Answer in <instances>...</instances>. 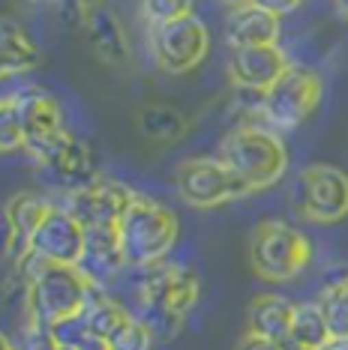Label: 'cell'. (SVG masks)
I'll list each match as a JSON object with an SVG mask.
<instances>
[{
  "label": "cell",
  "instance_id": "4dcf8cb0",
  "mask_svg": "<svg viewBox=\"0 0 348 350\" xmlns=\"http://www.w3.org/2000/svg\"><path fill=\"white\" fill-rule=\"evenodd\" d=\"M252 6H258V10L279 18V15H286V12H295L300 6V0H252Z\"/></svg>",
  "mask_w": 348,
  "mask_h": 350
},
{
  "label": "cell",
  "instance_id": "8992f818",
  "mask_svg": "<svg viewBox=\"0 0 348 350\" xmlns=\"http://www.w3.org/2000/svg\"><path fill=\"white\" fill-rule=\"evenodd\" d=\"M177 195L189 206H219L252 195V189L228 168L223 159H186L174 168Z\"/></svg>",
  "mask_w": 348,
  "mask_h": 350
},
{
  "label": "cell",
  "instance_id": "44dd1931",
  "mask_svg": "<svg viewBox=\"0 0 348 350\" xmlns=\"http://www.w3.org/2000/svg\"><path fill=\"white\" fill-rule=\"evenodd\" d=\"M138 129L147 135L150 141H162V144H171V141H180L189 132V117L180 108L165 105V102H150V105H141L136 114Z\"/></svg>",
  "mask_w": 348,
  "mask_h": 350
},
{
  "label": "cell",
  "instance_id": "4316f807",
  "mask_svg": "<svg viewBox=\"0 0 348 350\" xmlns=\"http://www.w3.org/2000/svg\"><path fill=\"white\" fill-rule=\"evenodd\" d=\"M153 338L156 336L150 332V326L145 321L129 317V321L108 338V350H150L153 347Z\"/></svg>",
  "mask_w": 348,
  "mask_h": 350
},
{
  "label": "cell",
  "instance_id": "d6a6232c",
  "mask_svg": "<svg viewBox=\"0 0 348 350\" xmlns=\"http://www.w3.org/2000/svg\"><path fill=\"white\" fill-rule=\"evenodd\" d=\"M219 3H225L228 10H240V6H249L252 0H219Z\"/></svg>",
  "mask_w": 348,
  "mask_h": 350
},
{
  "label": "cell",
  "instance_id": "5bb4252c",
  "mask_svg": "<svg viewBox=\"0 0 348 350\" xmlns=\"http://www.w3.org/2000/svg\"><path fill=\"white\" fill-rule=\"evenodd\" d=\"M126 254L121 243V228H87L84 254L78 260V269L90 278L93 288H105L123 273Z\"/></svg>",
  "mask_w": 348,
  "mask_h": 350
},
{
  "label": "cell",
  "instance_id": "cb8c5ba5",
  "mask_svg": "<svg viewBox=\"0 0 348 350\" xmlns=\"http://www.w3.org/2000/svg\"><path fill=\"white\" fill-rule=\"evenodd\" d=\"M319 306L324 312V321L330 326L334 341H348V275H343L339 282L321 291Z\"/></svg>",
  "mask_w": 348,
  "mask_h": 350
},
{
  "label": "cell",
  "instance_id": "e575fe53",
  "mask_svg": "<svg viewBox=\"0 0 348 350\" xmlns=\"http://www.w3.org/2000/svg\"><path fill=\"white\" fill-rule=\"evenodd\" d=\"M324 350H348V341H330Z\"/></svg>",
  "mask_w": 348,
  "mask_h": 350
},
{
  "label": "cell",
  "instance_id": "74e56055",
  "mask_svg": "<svg viewBox=\"0 0 348 350\" xmlns=\"http://www.w3.org/2000/svg\"><path fill=\"white\" fill-rule=\"evenodd\" d=\"M60 350H69V347H60Z\"/></svg>",
  "mask_w": 348,
  "mask_h": 350
},
{
  "label": "cell",
  "instance_id": "484cf974",
  "mask_svg": "<svg viewBox=\"0 0 348 350\" xmlns=\"http://www.w3.org/2000/svg\"><path fill=\"white\" fill-rule=\"evenodd\" d=\"M192 15V0H141V18L150 27H162Z\"/></svg>",
  "mask_w": 348,
  "mask_h": 350
},
{
  "label": "cell",
  "instance_id": "6da1fadb",
  "mask_svg": "<svg viewBox=\"0 0 348 350\" xmlns=\"http://www.w3.org/2000/svg\"><path fill=\"white\" fill-rule=\"evenodd\" d=\"M199 299V275L184 267H150L138 282V306L156 338H171Z\"/></svg>",
  "mask_w": 348,
  "mask_h": 350
},
{
  "label": "cell",
  "instance_id": "d4e9b609",
  "mask_svg": "<svg viewBox=\"0 0 348 350\" xmlns=\"http://www.w3.org/2000/svg\"><path fill=\"white\" fill-rule=\"evenodd\" d=\"M51 332H54V338H58L60 347H69V350H108V341L93 336L90 326H87V321H84V314L54 323Z\"/></svg>",
  "mask_w": 348,
  "mask_h": 350
},
{
  "label": "cell",
  "instance_id": "ffe728a7",
  "mask_svg": "<svg viewBox=\"0 0 348 350\" xmlns=\"http://www.w3.org/2000/svg\"><path fill=\"white\" fill-rule=\"evenodd\" d=\"M39 63L36 42L25 33V27L12 18H3V36H0V72L3 78L30 72Z\"/></svg>",
  "mask_w": 348,
  "mask_h": 350
},
{
  "label": "cell",
  "instance_id": "9c48e42d",
  "mask_svg": "<svg viewBox=\"0 0 348 350\" xmlns=\"http://www.w3.org/2000/svg\"><path fill=\"white\" fill-rule=\"evenodd\" d=\"M15 108H18L21 132H25V150L34 153L36 162H49V156L66 141V126H63V111L51 93L39 87H25L12 93Z\"/></svg>",
  "mask_w": 348,
  "mask_h": 350
},
{
  "label": "cell",
  "instance_id": "277c9868",
  "mask_svg": "<svg viewBox=\"0 0 348 350\" xmlns=\"http://www.w3.org/2000/svg\"><path fill=\"white\" fill-rule=\"evenodd\" d=\"M93 284L78 267H63L49 264L34 282L27 284V308H30V323L39 326H54L60 321L84 314L90 306Z\"/></svg>",
  "mask_w": 348,
  "mask_h": 350
},
{
  "label": "cell",
  "instance_id": "d6986e66",
  "mask_svg": "<svg viewBox=\"0 0 348 350\" xmlns=\"http://www.w3.org/2000/svg\"><path fill=\"white\" fill-rule=\"evenodd\" d=\"M45 168H49L54 177L63 183V186L73 189V192H75V189L90 186L93 180H99L97 177V162H93L90 147H87L84 141L73 138V135H66V141H63V144L49 156Z\"/></svg>",
  "mask_w": 348,
  "mask_h": 350
},
{
  "label": "cell",
  "instance_id": "5b68a950",
  "mask_svg": "<svg viewBox=\"0 0 348 350\" xmlns=\"http://www.w3.org/2000/svg\"><path fill=\"white\" fill-rule=\"evenodd\" d=\"M312 258V245L297 228L279 219H264L249 234V267L264 282H288Z\"/></svg>",
  "mask_w": 348,
  "mask_h": 350
},
{
  "label": "cell",
  "instance_id": "603a6c76",
  "mask_svg": "<svg viewBox=\"0 0 348 350\" xmlns=\"http://www.w3.org/2000/svg\"><path fill=\"white\" fill-rule=\"evenodd\" d=\"M84 321H87V326H90L93 336H99V338L108 341L126 321H129V312H126L121 302L102 297L99 288H97V291H93V297H90V306L84 308Z\"/></svg>",
  "mask_w": 348,
  "mask_h": 350
},
{
  "label": "cell",
  "instance_id": "1f68e13d",
  "mask_svg": "<svg viewBox=\"0 0 348 350\" xmlns=\"http://www.w3.org/2000/svg\"><path fill=\"white\" fill-rule=\"evenodd\" d=\"M237 350H282V345L279 341H271V338H261V336L247 332V336L237 341Z\"/></svg>",
  "mask_w": 348,
  "mask_h": 350
},
{
  "label": "cell",
  "instance_id": "3957f363",
  "mask_svg": "<svg viewBox=\"0 0 348 350\" xmlns=\"http://www.w3.org/2000/svg\"><path fill=\"white\" fill-rule=\"evenodd\" d=\"M180 225L169 206L136 195L121 219V243L129 267H156L177 243Z\"/></svg>",
  "mask_w": 348,
  "mask_h": 350
},
{
  "label": "cell",
  "instance_id": "30bf717a",
  "mask_svg": "<svg viewBox=\"0 0 348 350\" xmlns=\"http://www.w3.org/2000/svg\"><path fill=\"white\" fill-rule=\"evenodd\" d=\"M208 49H210L208 25L201 18H195V15L153 27V57L160 63V69L171 75H184L189 69H195L208 57Z\"/></svg>",
  "mask_w": 348,
  "mask_h": 350
},
{
  "label": "cell",
  "instance_id": "2e32d148",
  "mask_svg": "<svg viewBox=\"0 0 348 350\" xmlns=\"http://www.w3.org/2000/svg\"><path fill=\"white\" fill-rule=\"evenodd\" d=\"M49 201H42L39 195L34 192H18L12 195L10 201H6V228H10V234H6V252H12L15 258H18L21 252H27L30 245V237L36 234V228L45 221V216L51 213Z\"/></svg>",
  "mask_w": 348,
  "mask_h": 350
},
{
  "label": "cell",
  "instance_id": "ac0fdd59",
  "mask_svg": "<svg viewBox=\"0 0 348 350\" xmlns=\"http://www.w3.org/2000/svg\"><path fill=\"white\" fill-rule=\"evenodd\" d=\"M295 308L288 299L273 297V293H258L256 299L249 302V312H247V326L252 336L261 338H271L286 345L291 338V323H295Z\"/></svg>",
  "mask_w": 348,
  "mask_h": 350
},
{
  "label": "cell",
  "instance_id": "4fadbf2b",
  "mask_svg": "<svg viewBox=\"0 0 348 350\" xmlns=\"http://www.w3.org/2000/svg\"><path fill=\"white\" fill-rule=\"evenodd\" d=\"M295 66L279 45H256V49H234L228 57V78L243 87V90H256L264 96L271 87L279 81L288 69Z\"/></svg>",
  "mask_w": 348,
  "mask_h": 350
},
{
  "label": "cell",
  "instance_id": "7c38bea8",
  "mask_svg": "<svg viewBox=\"0 0 348 350\" xmlns=\"http://www.w3.org/2000/svg\"><path fill=\"white\" fill-rule=\"evenodd\" d=\"M84 240L87 230L66 206H51V213L45 221L36 228V234L30 237V252H36L39 258L51 260V264L63 267H78L84 254Z\"/></svg>",
  "mask_w": 348,
  "mask_h": 350
},
{
  "label": "cell",
  "instance_id": "7a4b0ae2",
  "mask_svg": "<svg viewBox=\"0 0 348 350\" xmlns=\"http://www.w3.org/2000/svg\"><path fill=\"white\" fill-rule=\"evenodd\" d=\"M219 159L252 192L273 186L288 168V150L282 138L261 126H240V129L228 132L219 147Z\"/></svg>",
  "mask_w": 348,
  "mask_h": 350
},
{
  "label": "cell",
  "instance_id": "8d00e7d4",
  "mask_svg": "<svg viewBox=\"0 0 348 350\" xmlns=\"http://www.w3.org/2000/svg\"><path fill=\"white\" fill-rule=\"evenodd\" d=\"M3 350H15V347H10V341H6V338H3Z\"/></svg>",
  "mask_w": 348,
  "mask_h": 350
},
{
  "label": "cell",
  "instance_id": "7402d4cb",
  "mask_svg": "<svg viewBox=\"0 0 348 350\" xmlns=\"http://www.w3.org/2000/svg\"><path fill=\"white\" fill-rule=\"evenodd\" d=\"M288 341H297L303 347H315V350H324L334 341L330 336V326L324 321V312L319 302H303V306L295 308V323H291V338Z\"/></svg>",
  "mask_w": 348,
  "mask_h": 350
},
{
  "label": "cell",
  "instance_id": "836d02e7",
  "mask_svg": "<svg viewBox=\"0 0 348 350\" xmlns=\"http://www.w3.org/2000/svg\"><path fill=\"white\" fill-rule=\"evenodd\" d=\"M282 350H315V347H303V345H297V341H286Z\"/></svg>",
  "mask_w": 348,
  "mask_h": 350
},
{
  "label": "cell",
  "instance_id": "ba28073f",
  "mask_svg": "<svg viewBox=\"0 0 348 350\" xmlns=\"http://www.w3.org/2000/svg\"><path fill=\"white\" fill-rule=\"evenodd\" d=\"M321 78L319 72L306 66H291L286 75L276 81L271 90L261 96V111H264L267 123L276 129H297L303 120L319 108L321 102Z\"/></svg>",
  "mask_w": 348,
  "mask_h": 350
},
{
  "label": "cell",
  "instance_id": "f546056e",
  "mask_svg": "<svg viewBox=\"0 0 348 350\" xmlns=\"http://www.w3.org/2000/svg\"><path fill=\"white\" fill-rule=\"evenodd\" d=\"M60 3H63V15H66L69 21H75L78 27H82L84 15L90 12V10H97L99 0H60Z\"/></svg>",
  "mask_w": 348,
  "mask_h": 350
},
{
  "label": "cell",
  "instance_id": "9a60e30c",
  "mask_svg": "<svg viewBox=\"0 0 348 350\" xmlns=\"http://www.w3.org/2000/svg\"><path fill=\"white\" fill-rule=\"evenodd\" d=\"M84 39L87 45L93 49V54L102 63H112V66H121V63L129 60V42H126L123 25L117 21V15L105 6H97L84 15L82 21Z\"/></svg>",
  "mask_w": 348,
  "mask_h": 350
},
{
  "label": "cell",
  "instance_id": "f1b7e54d",
  "mask_svg": "<svg viewBox=\"0 0 348 350\" xmlns=\"http://www.w3.org/2000/svg\"><path fill=\"white\" fill-rule=\"evenodd\" d=\"M21 350H60V345H58V338H54L51 326L30 323L25 332V341H21Z\"/></svg>",
  "mask_w": 348,
  "mask_h": 350
},
{
  "label": "cell",
  "instance_id": "52a82bcc",
  "mask_svg": "<svg viewBox=\"0 0 348 350\" xmlns=\"http://www.w3.org/2000/svg\"><path fill=\"white\" fill-rule=\"evenodd\" d=\"M295 206L300 219L336 225L348 216V174L336 165H310L300 171Z\"/></svg>",
  "mask_w": 348,
  "mask_h": 350
},
{
  "label": "cell",
  "instance_id": "d590c367",
  "mask_svg": "<svg viewBox=\"0 0 348 350\" xmlns=\"http://www.w3.org/2000/svg\"><path fill=\"white\" fill-rule=\"evenodd\" d=\"M336 6H339V12H343L345 18H348V0H336Z\"/></svg>",
  "mask_w": 348,
  "mask_h": 350
},
{
  "label": "cell",
  "instance_id": "83f0119b",
  "mask_svg": "<svg viewBox=\"0 0 348 350\" xmlns=\"http://www.w3.org/2000/svg\"><path fill=\"white\" fill-rule=\"evenodd\" d=\"M0 147H3V153L25 150V132H21L15 96H3V105H0Z\"/></svg>",
  "mask_w": 348,
  "mask_h": 350
},
{
  "label": "cell",
  "instance_id": "e0dca14e",
  "mask_svg": "<svg viewBox=\"0 0 348 350\" xmlns=\"http://www.w3.org/2000/svg\"><path fill=\"white\" fill-rule=\"evenodd\" d=\"M228 45L234 49H256V45H276L279 39V18L258 6H240L228 12Z\"/></svg>",
  "mask_w": 348,
  "mask_h": 350
},
{
  "label": "cell",
  "instance_id": "8fae6325",
  "mask_svg": "<svg viewBox=\"0 0 348 350\" xmlns=\"http://www.w3.org/2000/svg\"><path fill=\"white\" fill-rule=\"evenodd\" d=\"M136 192L117 180H93L90 186L69 192L66 210L87 228H121L126 206L132 204Z\"/></svg>",
  "mask_w": 348,
  "mask_h": 350
}]
</instances>
